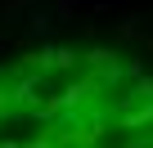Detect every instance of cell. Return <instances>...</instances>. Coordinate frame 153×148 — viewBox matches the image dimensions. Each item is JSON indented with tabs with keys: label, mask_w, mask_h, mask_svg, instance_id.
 <instances>
[{
	"label": "cell",
	"mask_w": 153,
	"mask_h": 148,
	"mask_svg": "<svg viewBox=\"0 0 153 148\" xmlns=\"http://www.w3.org/2000/svg\"><path fill=\"white\" fill-rule=\"evenodd\" d=\"M23 148H59V126H50L41 139H32V144H23Z\"/></svg>",
	"instance_id": "5"
},
{
	"label": "cell",
	"mask_w": 153,
	"mask_h": 148,
	"mask_svg": "<svg viewBox=\"0 0 153 148\" xmlns=\"http://www.w3.org/2000/svg\"><path fill=\"white\" fill-rule=\"evenodd\" d=\"M32 112H36L41 121H50V126H54V121L63 117V99H59V90H54V94H45L41 103H32Z\"/></svg>",
	"instance_id": "3"
},
{
	"label": "cell",
	"mask_w": 153,
	"mask_h": 148,
	"mask_svg": "<svg viewBox=\"0 0 153 148\" xmlns=\"http://www.w3.org/2000/svg\"><path fill=\"white\" fill-rule=\"evenodd\" d=\"M149 54H153V36H149Z\"/></svg>",
	"instance_id": "11"
},
{
	"label": "cell",
	"mask_w": 153,
	"mask_h": 148,
	"mask_svg": "<svg viewBox=\"0 0 153 148\" xmlns=\"http://www.w3.org/2000/svg\"><path fill=\"white\" fill-rule=\"evenodd\" d=\"M122 36H126V40H135V36H140V27H135V18H126V23H122Z\"/></svg>",
	"instance_id": "7"
},
{
	"label": "cell",
	"mask_w": 153,
	"mask_h": 148,
	"mask_svg": "<svg viewBox=\"0 0 153 148\" xmlns=\"http://www.w3.org/2000/svg\"><path fill=\"white\" fill-rule=\"evenodd\" d=\"M0 5H5V14H18L23 5H32V0H0Z\"/></svg>",
	"instance_id": "8"
},
{
	"label": "cell",
	"mask_w": 153,
	"mask_h": 148,
	"mask_svg": "<svg viewBox=\"0 0 153 148\" xmlns=\"http://www.w3.org/2000/svg\"><path fill=\"white\" fill-rule=\"evenodd\" d=\"M0 77H5V72H0Z\"/></svg>",
	"instance_id": "12"
},
{
	"label": "cell",
	"mask_w": 153,
	"mask_h": 148,
	"mask_svg": "<svg viewBox=\"0 0 153 148\" xmlns=\"http://www.w3.org/2000/svg\"><path fill=\"white\" fill-rule=\"evenodd\" d=\"M76 63H81V58H76V49H68V45H54V67H59V72H72Z\"/></svg>",
	"instance_id": "4"
},
{
	"label": "cell",
	"mask_w": 153,
	"mask_h": 148,
	"mask_svg": "<svg viewBox=\"0 0 153 148\" xmlns=\"http://www.w3.org/2000/svg\"><path fill=\"white\" fill-rule=\"evenodd\" d=\"M113 126L117 130H144V126H153V99H135L131 108H117Z\"/></svg>",
	"instance_id": "2"
},
{
	"label": "cell",
	"mask_w": 153,
	"mask_h": 148,
	"mask_svg": "<svg viewBox=\"0 0 153 148\" xmlns=\"http://www.w3.org/2000/svg\"><path fill=\"white\" fill-rule=\"evenodd\" d=\"M50 72H36V67H23L18 77L9 81V94H14V103L18 108H32V103H41L45 94H50Z\"/></svg>",
	"instance_id": "1"
},
{
	"label": "cell",
	"mask_w": 153,
	"mask_h": 148,
	"mask_svg": "<svg viewBox=\"0 0 153 148\" xmlns=\"http://www.w3.org/2000/svg\"><path fill=\"white\" fill-rule=\"evenodd\" d=\"M50 23H54V18H50L45 9H36V14H32V36H45V32H50Z\"/></svg>",
	"instance_id": "6"
},
{
	"label": "cell",
	"mask_w": 153,
	"mask_h": 148,
	"mask_svg": "<svg viewBox=\"0 0 153 148\" xmlns=\"http://www.w3.org/2000/svg\"><path fill=\"white\" fill-rule=\"evenodd\" d=\"M122 148H144V139H131V144H122Z\"/></svg>",
	"instance_id": "10"
},
{
	"label": "cell",
	"mask_w": 153,
	"mask_h": 148,
	"mask_svg": "<svg viewBox=\"0 0 153 148\" xmlns=\"http://www.w3.org/2000/svg\"><path fill=\"white\" fill-rule=\"evenodd\" d=\"M0 148H23V144H14V139H0Z\"/></svg>",
	"instance_id": "9"
}]
</instances>
